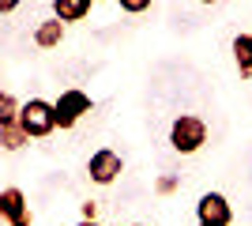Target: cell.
Segmentation results:
<instances>
[{"label": "cell", "mask_w": 252, "mask_h": 226, "mask_svg": "<svg viewBox=\"0 0 252 226\" xmlns=\"http://www.w3.org/2000/svg\"><path fill=\"white\" fill-rule=\"evenodd\" d=\"M75 226H102V223H98V219H79Z\"/></svg>", "instance_id": "obj_16"}, {"label": "cell", "mask_w": 252, "mask_h": 226, "mask_svg": "<svg viewBox=\"0 0 252 226\" xmlns=\"http://www.w3.org/2000/svg\"><path fill=\"white\" fill-rule=\"evenodd\" d=\"M23 106L15 102V95H0V121H19Z\"/></svg>", "instance_id": "obj_11"}, {"label": "cell", "mask_w": 252, "mask_h": 226, "mask_svg": "<svg viewBox=\"0 0 252 226\" xmlns=\"http://www.w3.org/2000/svg\"><path fill=\"white\" fill-rule=\"evenodd\" d=\"M207 143V121L196 117V113H181L173 125H169V147L177 155H196V151Z\"/></svg>", "instance_id": "obj_1"}, {"label": "cell", "mask_w": 252, "mask_h": 226, "mask_svg": "<svg viewBox=\"0 0 252 226\" xmlns=\"http://www.w3.org/2000/svg\"><path fill=\"white\" fill-rule=\"evenodd\" d=\"M19 121H23V129L31 132V140H42V136H49L57 129V106L45 102V98H31V102H23Z\"/></svg>", "instance_id": "obj_2"}, {"label": "cell", "mask_w": 252, "mask_h": 226, "mask_svg": "<svg viewBox=\"0 0 252 226\" xmlns=\"http://www.w3.org/2000/svg\"><path fill=\"white\" fill-rule=\"evenodd\" d=\"M132 226H143V223H132Z\"/></svg>", "instance_id": "obj_19"}, {"label": "cell", "mask_w": 252, "mask_h": 226, "mask_svg": "<svg viewBox=\"0 0 252 226\" xmlns=\"http://www.w3.org/2000/svg\"><path fill=\"white\" fill-rule=\"evenodd\" d=\"M121 4V11H128V15H139V11L151 8V0H117Z\"/></svg>", "instance_id": "obj_13"}, {"label": "cell", "mask_w": 252, "mask_h": 226, "mask_svg": "<svg viewBox=\"0 0 252 226\" xmlns=\"http://www.w3.org/2000/svg\"><path fill=\"white\" fill-rule=\"evenodd\" d=\"M200 4H215V0H200Z\"/></svg>", "instance_id": "obj_17"}, {"label": "cell", "mask_w": 252, "mask_h": 226, "mask_svg": "<svg viewBox=\"0 0 252 226\" xmlns=\"http://www.w3.org/2000/svg\"><path fill=\"white\" fill-rule=\"evenodd\" d=\"M64 42V23L53 15V19H42L38 27H34V45L38 49H57V45Z\"/></svg>", "instance_id": "obj_7"}, {"label": "cell", "mask_w": 252, "mask_h": 226, "mask_svg": "<svg viewBox=\"0 0 252 226\" xmlns=\"http://www.w3.org/2000/svg\"><path fill=\"white\" fill-rule=\"evenodd\" d=\"M91 4H94V0H53V15L61 23H79L87 11H91Z\"/></svg>", "instance_id": "obj_9"}, {"label": "cell", "mask_w": 252, "mask_h": 226, "mask_svg": "<svg viewBox=\"0 0 252 226\" xmlns=\"http://www.w3.org/2000/svg\"><path fill=\"white\" fill-rule=\"evenodd\" d=\"M177 177H173V173H162V177H158V181H155V193L158 196H169V193H177Z\"/></svg>", "instance_id": "obj_12"}, {"label": "cell", "mask_w": 252, "mask_h": 226, "mask_svg": "<svg viewBox=\"0 0 252 226\" xmlns=\"http://www.w3.org/2000/svg\"><path fill=\"white\" fill-rule=\"evenodd\" d=\"M233 61H237L241 75H252V34H237L233 38Z\"/></svg>", "instance_id": "obj_10"}, {"label": "cell", "mask_w": 252, "mask_h": 226, "mask_svg": "<svg viewBox=\"0 0 252 226\" xmlns=\"http://www.w3.org/2000/svg\"><path fill=\"white\" fill-rule=\"evenodd\" d=\"M121 170H125V162H121V155L109 151V147L94 151L91 162H87V173H91V181H94V185H113L117 177H121Z\"/></svg>", "instance_id": "obj_4"}, {"label": "cell", "mask_w": 252, "mask_h": 226, "mask_svg": "<svg viewBox=\"0 0 252 226\" xmlns=\"http://www.w3.org/2000/svg\"><path fill=\"white\" fill-rule=\"evenodd\" d=\"M0 143L4 151H19L31 143V132L23 129V121H0Z\"/></svg>", "instance_id": "obj_8"}, {"label": "cell", "mask_w": 252, "mask_h": 226, "mask_svg": "<svg viewBox=\"0 0 252 226\" xmlns=\"http://www.w3.org/2000/svg\"><path fill=\"white\" fill-rule=\"evenodd\" d=\"M15 8H19V0H0V15H11Z\"/></svg>", "instance_id": "obj_15"}, {"label": "cell", "mask_w": 252, "mask_h": 226, "mask_svg": "<svg viewBox=\"0 0 252 226\" xmlns=\"http://www.w3.org/2000/svg\"><path fill=\"white\" fill-rule=\"evenodd\" d=\"M196 215H200V223L230 226L233 207H230V200H226L222 193H203V196H200V204H196Z\"/></svg>", "instance_id": "obj_5"}, {"label": "cell", "mask_w": 252, "mask_h": 226, "mask_svg": "<svg viewBox=\"0 0 252 226\" xmlns=\"http://www.w3.org/2000/svg\"><path fill=\"white\" fill-rule=\"evenodd\" d=\"M0 215H4V223H8V226H31V207H27V196H23L15 185L0 193Z\"/></svg>", "instance_id": "obj_6"}, {"label": "cell", "mask_w": 252, "mask_h": 226, "mask_svg": "<svg viewBox=\"0 0 252 226\" xmlns=\"http://www.w3.org/2000/svg\"><path fill=\"white\" fill-rule=\"evenodd\" d=\"M53 106H57V129H75L91 113V95H83L79 87H68V91H61V98Z\"/></svg>", "instance_id": "obj_3"}, {"label": "cell", "mask_w": 252, "mask_h": 226, "mask_svg": "<svg viewBox=\"0 0 252 226\" xmlns=\"http://www.w3.org/2000/svg\"><path fill=\"white\" fill-rule=\"evenodd\" d=\"M200 226H215V223H200Z\"/></svg>", "instance_id": "obj_18"}, {"label": "cell", "mask_w": 252, "mask_h": 226, "mask_svg": "<svg viewBox=\"0 0 252 226\" xmlns=\"http://www.w3.org/2000/svg\"><path fill=\"white\" fill-rule=\"evenodd\" d=\"M79 215H83V219H98V204H94V200H87V204L79 207Z\"/></svg>", "instance_id": "obj_14"}]
</instances>
